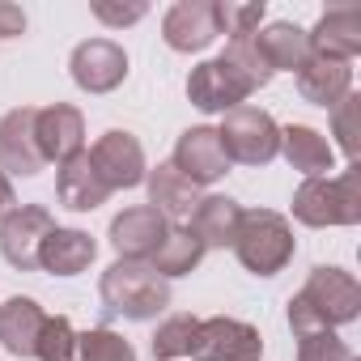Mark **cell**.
Wrapping results in <instances>:
<instances>
[{
    "label": "cell",
    "instance_id": "603a6c76",
    "mask_svg": "<svg viewBox=\"0 0 361 361\" xmlns=\"http://www.w3.org/2000/svg\"><path fill=\"white\" fill-rule=\"evenodd\" d=\"M255 47L264 51L272 73H298L310 60V39L293 22H268L264 30H255Z\"/></svg>",
    "mask_w": 361,
    "mask_h": 361
},
{
    "label": "cell",
    "instance_id": "f546056e",
    "mask_svg": "<svg viewBox=\"0 0 361 361\" xmlns=\"http://www.w3.org/2000/svg\"><path fill=\"white\" fill-rule=\"evenodd\" d=\"M73 344H77V331L64 314H47L43 331H39V344H35V357L39 361H73Z\"/></svg>",
    "mask_w": 361,
    "mask_h": 361
},
{
    "label": "cell",
    "instance_id": "7402d4cb",
    "mask_svg": "<svg viewBox=\"0 0 361 361\" xmlns=\"http://www.w3.org/2000/svg\"><path fill=\"white\" fill-rule=\"evenodd\" d=\"M43 323H47V310L35 298H9L0 306V344L13 357H35Z\"/></svg>",
    "mask_w": 361,
    "mask_h": 361
},
{
    "label": "cell",
    "instance_id": "44dd1931",
    "mask_svg": "<svg viewBox=\"0 0 361 361\" xmlns=\"http://www.w3.org/2000/svg\"><path fill=\"white\" fill-rule=\"evenodd\" d=\"M238 217H243L238 200H230V196H200V204L192 209V226L188 230L196 234V243L204 251H226V247H234Z\"/></svg>",
    "mask_w": 361,
    "mask_h": 361
},
{
    "label": "cell",
    "instance_id": "cb8c5ba5",
    "mask_svg": "<svg viewBox=\"0 0 361 361\" xmlns=\"http://www.w3.org/2000/svg\"><path fill=\"white\" fill-rule=\"evenodd\" d=\"M281 153H285V161L298 170V174H306V178H327V170H331V145L310 128V123H289V128H281Z\"/></svg>",
    "mask_w": 361,
    "mask_h": 361
},
{
    "label": "cell",
    "instance_id": "52a82bcc",
    "mask_svg": "<svg viewBox=\"0 0 361 361\" xmlns=\"http://www.w3.org/2000/svg\"><path fill=\"white\" fill-rule=\"evenodd\" d=\"M264 353V336L259 327L217 314V319H200L196 340H192V357L196 361H259Z\"/></svg>",
    "mask_w": 361,
    "mask_h": 361
},
{
    "label": "cell",
    "instance_id": "d4e9b609",
    "mask_svg": "<svg viewBox=\"0 0 361 361\" xmlns=\"http://www.w3.org/2000/svg\"><path fill=\"white\" fill-rule=\"evenodd\" d=\"M200 259H204V247L196 243V234H192L188 226H166V234H161L157 251L149 255V268H153L161 281H174V276L196 272V268H200Z\"/></svg>",
    "mask_w": 361,
    "mask_h": 361
},
{
    "label": "cell",
    "instance_id": "6da1fadb",
    "mask_svg": "<svg viewBox=\"0 0 361 361\" xmlns=\"http://www.w3.org/2000/svg\"><path fill=\"white\" fill-rule=\"evenodd\" d=\"M361 314V285L353 272L336 268V264H319L302 293L289 298V327L293 336H314V331H331V327H344Z\"/></svg>",
    "mask_w": 361,
    "mask_h": 361
},
{
    "label": "cell",
    "instance_id": "ac0fdd59",
    "mask_svg": "<svg viewBox=\"0 0 361 361\" xmlns=\"http://www.w3.org/2000/svg\"><path fill=\"white\" fill-rule=\"evenodd\" d=\"M145 188H149V209H157L166 221H188L192 209L200 204V188L178 174L170 161H157L153 170H145Z\"/></svg>",
    "mask_w": 361,
    "mask_h": 361
},
{
    "label": "cell",
    "instance_id": "d590c367",
    "mask_svg": "<svg viewBox=\"0 0 361 361\" xmlns=\"http://www.w3.org/2000/svg\"><path fill=\"white\" fill-rule=\"evenodd\" d=\"M353 361H357V357H353Z\"/></svg>",
    "mask_w": 361,
    "mask_h": 361
},
{
    "label": "cell",
    "instance_id": "d6986e66",
    "mask_svg": "<svg viewBox=\"0 0 361 361\" xmlns=\"http://www.w3.org/2000/svg\"><path fill=\"white\" fill-rule=\"evenodd\" d=\"M293 81H298V94H302L310 106H327V111H331L340 98L353 94V64L310 56V60L293 73Z\"/></svg>",
    "mask_w": 361,
    "mask_h": 361
},
{
    "label": "cell",
    "instance_id": "836d02e7",
    "mask_svg": "<svg viewBox=\"0 0 361 361\" xmlns=\"http://www.w3.org/2000/svg\"><path fill=\"white\" fill-rule=\"evenodd\" d=\"M22 30H26V13L9 0H0V39H18Z\"/></svg>",
    "mask_w": 361,
    "mask_h": 361
},
{
    "label": "cell",
    "instance_id": "9a60e30c",
    "mask_svg": "<svg viewBox=\"0 0 361 361\" xmlns=\"http://www.w3.org/2000/svg\"><path fill=\"white\" fill-rule=\"evenodd\" d=\"M306 39H310V56L353 64V56L361 51V5H331L314 22V30H306Z\"/></svg>",
    "mask_w": 361,
    "mask_h": 361
},
{
    "label": "cell",
    "instance_id": "ffe728a7",
    "mask_svg": "<svg viewBox=\"0 0 361 361\" xmlns=\"http://www.w3.org/2000/svg\"><path fill=\"white\" fill-rule=\"evenodd\" d=\"M98 255V243L85 234V230H73V226H56L39 251V268L51 272V276H81Z\"/></svg>",
    "mask_w": 361,
    "mask_h": 361
},
{
    "label": "cell",
    "instance_id": "f1b7e54d",
    "mask_svg": "<svg viewBox=\"0 0 361 361\" xmlns=\"http://www.w3.org/2000/svg\"><path fill=\"white\" fill-rule=\"evenodd\" d=\"M331 132H336L348 166H357V149H361V98L357 94H348L331 106Z\"/></svg>",
    "mask_w": 361,
    "mask_h": 361
},
{
    "label": "cell",
    "instance_id": "8992f818",
    "mask_svg": "<svg viewBox=\"0 0 361 361\" xmlns=\"http://www.w3.org/2000/svg\"><path fill=\"white\" fill-rule=\"evenodd\" d=\"M51 230H56V217L43 204H13L5 217H0V255H5L18 272H35L39 251H43Z\"/></svg>",
    "mask_w": 361,
    "mask_h": 361
},
{
    "label": "cell",
    "instance_id": "4dcf8cb0",
    "mask_svg": "<svg viewBox=\"0 0 361 361\" xmlns=\"http://www.w3.org/2000/svg\"><path fill=\"white\" fill-rule=\"evenodd\" d=\"M217 22H221V35L230 39H251L259 26H264V0H251V5H234V0H217Z\"/></svg>",
    "mask_w": 361,
    "mask_h": 361
},
{
    "label": "cell",
    "instance_id": "5b68a950",
    "mask_svg": "<svg viewBox=\"0 0 361 361\" xmlns=\"http://www.w3.org/2000/svg\"><path fill=\"white\" fill-rule=\"evenodd\" d=\"M217 136H221L226 157L230 161H243V166H268L281 153V128H276V119L268 111L251 106V102L226 111Z\"/></svg>",
    "mask_w": 361,
    "mask_h": 361
},
{
    "label": "cell",
    "instance_id": "7c38bea8",
    "mask_svg": "<svg viewBox=\"0 0 361 361\" xmlns=\"http://www.w3.org/2000/svg\"><path fill=\"white\" fill-rule=\"evenodd\" d=\"M221 35L217 22V0H178V5L161 18V39L170 51H204Z\"/></svg>",
    "mask_w": 361,
    "mask_h": 361
},
{
    "label": "cell",
    "instance_id": "277c9868",
    "mask_svg": "<svg viewBox=\"0 0 361 361\" xmlns=\"http://www.w3.org/2000/svg\"><path fill=\"white\" fill-rule=\"evenodd\" d=\"M293 217L310 230L327 226H357L361 221V170L348 166L344 174L327 178H302L293 192Z\"/></svg>",
    "mask_w": 361,
    "mask_h": 361
},
{
    "label": "cell",
    "instance_id": "8fae6325",
    "mask_svg": "<svg viewBox=\"0 0 361 361\" xmlns=\"http://www.w3.org/2000/svg\"><path fill=\"white\" fill-rule=\"evenodd\" d=\"M170 166L183 174V178H192L196 188H209V183H217V178H226V174H230V157H226V149H221L217 128H209V123L188 128L183 136L174 140Z\"/></svg>",
    "mask_w": 361,
    "mask_h": 361
},
{
    "label": "cell",
    "instance_id": "e575fe53",
    "mask_svg": "<svg viewBox=\"0 0 361 361\" xmlns=\"http://www.w3.org/2000/svg\"><path fill=\"white\" fill-rule=\"evenodd\" d=\"M13 204H18V196H13V183H9L5 174H0V217H5Z\"/></svg>",
    "mask_w": 361,
    "mask_h": 361
},
{
    "label": "cell",
    "instance_id": "4fadbf2b",
    "mask_svg": "<svg viewBox=\"0 0 361 361\" xmlns=\"http://www.w3.org/2000/svg\"><path fill=\"white\" fill-rule=\"evenodd\" d=\"M35 115H39V106H18V111H9L5 119H0V174H22V178H30V174H39L47 161H43V153H39V136H35Z\"/></svg>",
    "mask_w": 361,
    "mask_h": 361
},
{
    "label": "cell",
    "instance_id": "3957f363",
    "mask_svg": "<svg viewBox=\"0 0 361 361\" xmlns=\"http://www.w3.org/2000/svg\"><path fill=\"white\" fill-rule=\"evenodd\" d=\"M298 251L293 226L285 213L272 209H243L238 217V234H234V255L247 272L255 276H276Z\"/></svg>",
    "mask_w": 361,
    "mask_h": 361
},
{
    "label": "cell",
    "instance_id": "83f0119b",
    "mask_svg": "<svg viewBox=\"0 0 361 361\" xmlns=\"http://www.w3.org/2000/svg\"><path fill=\"white\" fill-rule=\"evenodd\" d=\"M221 60H230L234 64V73L251 85V90H264L276 73H272V64L264 60V51L255 47V35L251 39H230L226 43V51H221Z\"/></svg>",
    "mask_w": 361,
    "mask_h": 361
},
{
    "label": "cell",
    "instance_id": "ba28073f",
    "mask_svg": "<svg viewBox=\"0 0 361 361\" xmlns=\"http://www.w3.org/2000/svg\"><path fill=\"white\" fill-rule=\"evenodd\" d=\"M68 73L85 94H111L128 81V51L111 39H85L68 56Z\"/></svg>",
    "mask_w": 361,
    "mask_h": 361
},
{
    "label": "cell",
    "instance_id": "7a4b0ae2",
    "mask_svg": "<svg viewBox=\"0 0 361 361\" xmlns=\"http://www.w3.org/2000/svg\"><path fill=\"white\" fill-rule=\"evenodd\" d=\"M98 298L111 319L145 323L170 306V281H161L145 259H115L98 281Z\"/></svg>",
    "mask_w": 361,
    "mask_h": 361
},
{
    "label": "cell",
    "instance_id": "5bb4252c",
    "mask_svg": "<svg viewBox=\"0 0 361 361\" xmlns=\"http://www.w3.org/2000/svg\"><path fill=\"white\" fill-rule=\"evenodd\" d=\"M166 226H170V221H166L157 209L136 204V209H123V213H115V217H111L106 238H111V247H115V255H119V259H145V264H149V255L157 251V243H161Z\"/></svg>",
    "mask_w": 361,
    "mask_h": 361
},
{
    "label": "cell",
    "instance_id": "d6a6232c",
    "mask_svg": "<svg viewBox=\"0 0 361 361\" xmlns=\"http://www.w3.org/2000/svg\"><path fill=\"white\" fill-rule=\"evenodd\" d=\"M149 9L140 5V0H132V5H111V0H94V18L98 22H106V26H132V22H140Z\"/></svg>",
    "mask_w": 361,
    "mask_h": 361
},
{
    "label": "cell",
    "instance_id": "2e32d148",
    "mask_svg": "<svg viewBox=\"0 0 361 361\" xmlns=\"http://www.w3.org/2000/svg\"><path fill=\"white\" fill-rule=\"evenodd\" d=\"M35 136H39V153L43 161H64L73 153H81L85 145V115L68 102H56V106H39L35 115Z\"/></svg>",
    "mask_w": 361,
    "mask_h": 361
},
{
    "label": "cell",
    "instance_id": "30bf717a",
    "mask_svg": "<svg viewBox=\"0 0 361 361\" xmlns=\"http://www.w3.org/2000/svg\"><path fill=\"white\" fill-rule=\"evenodd\" d=\"M251 94H255V90H251V85L234 73V64L221 60V56L196 64L192 77H188V98H192V106H200L204 115H226V111L243 106Z\"/></svg>",
    "mask_w": 361,
    "mask_h": 361
},
{
    "label": "cell",
    "instance_id": "9c48e42d",
    "mask_svg": "<svg viewBox=\"0 0 361 361\" xmlns=\"http://www.w3.org/2000/svg\"><path fill=\"white\" fill-rule=\"evenodd\" d=\"M90 161H94V170L102 174V183H106L111 192H128V188L145 183V170H149L140 140H136L132 132H123V128L102 132V136L94 140V149H90Z\"/></svg>",
    "mask_w": 361,
    "mask_h": 361
},
{
    "label": "cell",
    "instance_id": "484cf974",
    "mask_svg": "<svg viewBox=\"0 0 361 361\" xmlns=\"http://www.w3.org/2000/svg\"><path fill=\"white\" fill-rule=\"evenodd\" d=\"M73 361H136V348L111 327H90L77 336Z\"/></svg>",
    "mask_w": 361,
    "mask_h": 361
},
{
    "label": "cell",
    "instance_id": "1f68e13d",
    "mask_svg": "<svg viewBox=\"0 0 361 361\" xmlns=\"http://www.w3.org/2000/svg\"><path fill=\"white\" fill-rule=\"evenodd\" d=\"M298 361H353V348L336 331H314L298 340Z\"/></svg>",
    "mask_w": 361,
    "mask_h": 361
},
{
    "label": "cell",
    "instance_id": "e0dca14e",
    "mask_svg": "<svg viewBox=\"0 0 361 361\" xmlns=\"http://www.w3.org/2000/svg\"><path fill=\"white\" fill-rule=\"evenodd\" d=\"M56 196H60V204L73 209V213H94V209L106 204L111 188L102 183V174L94 170L90 149H81V153H73V157H64V161L56 166Z\"/></svg>",
    "mask_w": 361,
    "mask_h": 361
},
{
    "label": "cell",
    "instance_id": "4316f807",
    "mask_svg": "<svg viewBox=\"0 0 361 361\" xmlns=\"http://www.w3.org/2000/svg\"><path fill=\"white\" fill-rule=\"evenodd\" d=\"M196 327H200L196 314H170V319L153 331V357H157V361H183V357H192Z\"/></svg>",
    "mask_w": 361,
    "mask_h": 361
}]
</instances>
